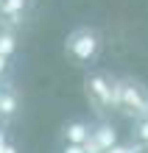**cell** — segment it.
<instances>
[{
  "label": "cell",
  "instance_id": "10",
  "mask_svg": "<svg viewBox=\"0 0 148 153\" xmlns=\"http://www.w3.org/2000/svg\"><path fill=\"white\" fill-rule=\"evenodd\" d=\"M0 153H17V148L8 142V137H6V131H0Z\"/></svg>",
  "mask_w": 148,
  "mask_h": 153
},
{
  "label": "cell",
  "instance_id": "4",
  "mask_svg": "<svg viewBox=\"0 0 148 153\" xmlns=\"http://www.w3.org/2000/svg\"><path fill=\"white\" fill-rule=\"evenodd\" d=\"M31 6L34 0H0V28L14 33V28H20L25 22Z\"/></svg>",
  "mask_w": 148,
  "mask_h": 153
},
{
  "label": "cell",
  "instance_id": "6",
  "mask_svg": "<svg viewBox=\"0 0 148 153\" xmlns=\"http://www.w3.org/2000/svg\"><path fill=\"white\" fill-rule=\"evenodd\" d=\"M89 125L87 123H81V120H73L64 125V145H87V139H89Z\"/></svg>",
  "mask_w": 148,
  "mask_h": 153
},
{
  "label": "cell",
  "instance_id": "3",
  "mask_svg": "<svg viewBox=\"0 0 148 153\" xmlns=\"http://www.w3.org/2000/svg\"><path fill=\"white\" fill-rule=\"evenodd\" d=\"M115 86H117V78L109 75L106 70H89L84 75V97L98 117H106L109 111H115Z\"/></svg>",
  "mask_w": 148,
  "mask_h": 153
},
{
  "label": "cell",
  "instance_id": "8",
  "mask_svg": "<svg viewBox=\"0 0 148 153\" xmlns=\"http://www.w3.org/2000/svg\"><path fill=\"white\" fill-rule=\"evenodd\" d=\"M14 50H17V36H14L11 31H3V28H0V56L11 59Z\"/></svg>",
  "mask_w": 148,
  "mask_h": 153
},
{
  "label": "cell",
  "instance_id": "2",
  "mask_svg": "<svg viewBox=\"0 0 148 153\" xmlns=\"http://www.w3.org/2000/svg\"><path fill=\"white\" fill-rule=\"evenodd\" d=\"M115 111L128 120L148 117V86L134 75H120L115 86Z\"/></svg>",
  "mask_w": 148,
  "mask_h": 153
},
{
  "label": "cell",
  "instance_id": "12",
  "mask_svg": "<svg viewBox=\"0 0 148 153\" xmlns=\"http://www.w3.org/2000/svg\"><path fill=\"white\" fill-rule=\"evenodd\" d=\"M6 73H8V59L0 56V75H6Z\"/></svg>",
  "mask_w": 148,
  "mask_h": 153
},
{
  "label": "cell",
  "instance_id": "11",
  "mask_svg": "<svg viewBox=\"0 0 148 153\" xmlns=\"http://www.w3.org/2000/svg\"><path fill=\"white\" fill-rule=\"evenodd\" d=\"M62 153H87V150H84V145H64Z\"/></svg>",
  "mask_w": 148,
  "mask_h": 153
},
{
  "label": "cell",
  "instance_id": "9",
  "mask_svg": "<svg viewBox=\"0 0 148 153\" xmlns=\"http://www.w3.org/2000/svg\"><path fill=\"white\" fill-rule=\"evenodd\" d=\"M131 139L137 142V145L148 148V117H143V120H134V131H131Z\"/></svg>",
  "mask_w": 148,
  "mask_h": 153
},
{
  "label": "cell",
  "instance_id": "1",
  "mask_svg": "<svg viewBox=\"0 0 148 153\" xmlns=\"http://www.w3.org/2000/svg\"><path fill=\"white\" fill-rule=\"evenodd\" d=\"M101 48H104L101 33L89 25H81V28H73L64 39V59L73 67H89L98 61Z\"/></svg>",
  "mask_w": 148,
  "mask_h": 153
},
{
  "label": "cell",
  "instance_id": "7",
  "mask_svg": "<svg viewBox=\"0 0 148 153\" xmlns=\"http://www.w3.org/2000/svg\"><path fill=\"white\" fill-rule=\"evenodd\" d=\"M17 109H20V97H17L14 89H0V117L3 120H11V117L17 114Z\"/></svg>",
  "mask_w": 148,
  "mask_h": 153
},
{
  "label": "cell",
  "instance_id": "13",
  "mask_svg": "<svg viewBox=\"0 0 148 153\" xmlns=\"http://www.w3.org/2000/svg\"><path fill=\"white\" fill-rule=\"evenodd\" d=\"M0 123H3V117H0ZM0 131H3V128H0Z\"/></svg>",
  "mask_w": 148,
  "mask_h": 153
},
{
  "label": "cell",
  "instance_id": "5",
  "mask_svg": "<svg viewBox=\"0 0 148 153\" xmlns=\"http://www.w3.org/2000/svg\"><path fill=\"white\" fill-rule=\"evenodd\" d=\"M115 145H117V131H115V125H112V123H98L95 128L89 131V139H87L84 150H87V153H106V150H112Z\"/></svg>",
  "mask_w": 148,
  "mask_h": 153
}]
</instances>
